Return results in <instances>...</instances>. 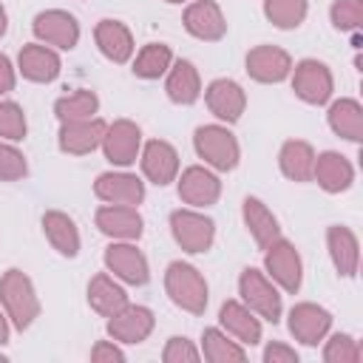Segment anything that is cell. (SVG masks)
<instances>
[{
  "label": "cell",
  "mask_w": 363,
  "mask_h": 363,
  "mask_svg": "<svg viewBox=\"0 0 363 363\" xmlns=\"http://www.w3.org/2000/svg\"><path fill=\"white\" fill-rule=\"evenodd\" d=\"M139 162H142V173L147 182H153L156 187H167L170 182H176L179 176V153L170 142L164 139H150L145 142V147L139 150Z\"/></svg>",
  "instance_id": "2e32d148"
},
{
  "label": "cell",
  "mask_w": 363,
  "mask_h": 363,
  "mask_svg": "<svg viewBox=\"0 0 363 363\" xmlns=\"http://www.w3.org/2000/svg\"><path fill=\"white\" fill-rule=\"evenodd\" d=\"M102 153L111 164L116 167H128L139 159V150H142V130L136 122L130 119H116L105 128V136H102Z\"/></svg>",
  "instance_id": "30bf717a"
},
{
  "label": "cell",
  "mask_w": 363,
  "mask_h": 363,
  "mask_svg": "<svg viewBox=\"0 0 363 363\" xmlns=\"http://www.w3.org/2000/svg\"><path fill=\"white\" fill-rule=\"evenodd\" d=\"M312 179L326 190V193H343L352 187L354 182V167L346 156H340L337 150H323L315 156V167H312Z\"/></svg>",
  "instance_id": "603a6c76"
},
{
  "label": "cell",
  "mask_w": 363,
  "mask_h": 363,
  "mask_svg": "<svg viewBox=\"0 0 363 363\" xmlns=\"http://www.w3.org/2000/svg\"><path fill=\"white\" fill-rule=\"evenodd\" d=\"M6 28H9V14H6V9H3V3H0V37L6 34Z\"/></svg>",
  "instance_id": "f6af8a7d"
},
{
  "label": "cell",
  "mask_w": 363,
  "mask_h": 363,
  "mask_svg": "<svg viewBox=\"0 0 363 363\" xmlns=\"http://www.w3.org/2000/svg\"><path fill=\"white\" fill-rule=\"evenodd\" d=\"M164 292L179 309H184L190 315H204V309H207V281L193 264H184V261L167 264Z\"/></svg>",
  "instance_id": "7a4b0ae2"
},
{
  "label": "cell",
  "mask_w": 363,
  "mask_h": 363,
  "mask_svg": "<svg viewBox=\"0 0 363 363\" xmlns=\"http://www.w3.org/2000/svg\"><path fill=\"white\" fill-rule=\"evenodd\" d=\"M31 31L43 45H54L60 51H71L79 43V23L74 14H68L62 9L40 11L31 23Z\"/></svg>",
  "instance_id": "9c48e42d"
},
{
  "label": "cell",
  "mask_w": 363,
  "mask_h": 363,
  "mask_svg": "<svg viewBox=\"0 0 363 363\" xmlns=\"http://www.w3.org/2000/svg\"><path fill=\"white\" fill-rule=\"evenodd\" d=\"M94 193L105 204L139 207L145 201V182L133 173H99L94 182Z\"/></svg>",
  "instance_id": "ffe728a7"
},
{
  "label": "cell",
  "mask_w": 363,
  "mask_h": 363,
  "mask_svg": "<svg viewBox=\"0 0 363 363\" xmlns=\"http://www.w3.org/2000/svg\"><path fill=\"white\" fill-rule=\"evenodd\" d=\"M309 0H264V14L275 28H298L306 20Z\"/></svg>",
  "instance_id": "e575fe53"
},
{
  "label": "cell",
  "mask_w": 363,
  "mask_h": 363,
  "mask_svg": "<svg viewBox=\"0 0 363 363\" xmlns=\"http://www.w3.org/2000/svg\"><path fill=\"white\" fill-rule=\"evenodd\" d=\"M204 102H207V108H210V113L216 119L233 125V122L241 119V113L247 108V94L235 79L221 77V79H213L204 88Z\"/></svg>",
  "instance_id": "d6986e66"
},
{
  "label": "cell",
  "mask_w": 363,
  "mask_h": 363,
  "mask_svg": "<svg viewBox=\"0 0 363 363\" xmlns=\"http://www.w3.org/2000/svg\"><path fill=\"white\" fill-rule=\"evenodd\" d=\"M9 343V318H6V312H0V346H6Z\"/></svg>",
  "instance_id": "ee69618b"
},
{
  "label": "cell",
  "mask_w": 363,
  "mask_h": 363,
  "mask_svg": "<svg viewBox=\"0 0 363 363\" xmlns=\"http://www.w3.org/2000/svg\"><path fill=\"white\" fill-rule=\"evenodd\" d=\"M108 122L99 116L91 119H77V122H60V133H57V145L62 153L71 156H85L91 150H96L102 145Z\"/></svg>",
  "instance_id": "9a60e30c"
},
{
  "label": "cell",
  "mask_w": 363,
  "mask_h": 363,
  "mask_svg": "<svg viewBox=\"0 0 363 363\" xmlns=\"http://www.w3.org/2000/svg\"><path fill=\"white\" fill-rule=\"evenodd\" d=\"M167 99L176 105H193L201 96V77L190 60H176L167 68V82H164Z\"/></svg>",
  "instance_id": "4316f807"
},
{
  "label": "cell",
  "mask_w": 363,
  "mask_h": 363,
  "mask_svg": "<svg viewBox=\"0 0 363 363\" xmlns=\"http://www.w3.org/2000/svg\"><path fill=\"white\" fill-rule=\"evenodd\" d=\"M0 139L9 142L26 139V113L11 99H0Z\"/></svg>",
  "instance_id": "8d00e7d4"
},
{
  "label": "cell",
  "mask_w": 363,
  "mask_h": 363,
  "mask_svg": "<svg viewBox=\"0 0 363 363\" xmlns=\"http://www.w3.org/2000/svg\"><path fill=\"white\" fill-rule=\"evenodd\" d=\"M264 267H267V275L275 281V286H281L284 292L295 295L301 289V281H303V261L295 250L292 241L286 238H275L267 250H264Z\"/></svg>",
  "instance_id": "8992f818"
},
{
  "label": "cell",
  "mask_w": 363,
  "mask_h": 363,
  "mask_svg": "<svg viewBox=\"0 0 363 363\" xmlns=\"http://www.w3.org/2000/svg\"><path fill=\"white\" fill-rule=\"evenodd\" d=\"M91 360L94 363H122L125 360V352L116 346V340H99L91 349Z\"/></svg>",
  "instance_id": "60d3db41"
},
{
  "label": "cell",
  "mask_w": 363,
  "mask_h": 363,
  "mask_svg": "<svg viewBox=\"0 0 363 363\" xmlns=\"http://www.w3.org/2000/svg\"><path fill=\"white\" fill-rule=\"evenodd\" d=\"M14 82H17V74H14V65L6 54H0V96L14 91Z\"/></svg>",
  "instance_id": "7bdbcfd3"
},
{
  "label": "cell",
  "mask_w": 363,
  "mask_h": 363,
  "mask_svg": "<svg viewBox=\"0 0 363 363\" xmlns=\"http://www.w3.org/2000/svg\"><path fill=\"white\" fill-rule=\"evenodd\" d=\"M0 303L14 329H28L40 315V298L31 278L23 269H6L0 275Z\"/></svg>",
  "instance_id": "6da1fadb"
},
{
  "label": "cell",
  "mask_w": 363,
  "mask_h": 363,
  "mask_svg": "<svg viewBox=\"0 0 363 363\" xmlns=\"http://www.w3.org/2000/svg\"><path fill=\"white\" fill-rule=\"evenodd\" d=\"M244 65H247V74L255 82L275 85V82H284L289 77L292 57L284 48H278V45H255V48H250Z\"/></svg>",
  "instance_id": "ac0fdd59"
},
{
  "label": "cell",
  "mask_w": 363,
  "mask_h": 363,
  "mask_svg": "<svg viewBox=\"0 0 363 363\" xmlns=\"http://www.w3.org/2000/svg\"><path fill=\"white\" fill-rule=\"evenodd\" d=\"M278 167L289 182H312V167H315V147L303 139H289L281 145L278 153Z\"/></svg>",
  "instance_id": "f1b7e54d"
},
{
  "label": "cell",
  "mask_w": 363,
  "mask_h": 363,
  "mask_svg": "<svg viewBox=\"0 0 363 363\" xmlns=\"http://www.w3.org/2000/svg\"><path fill=\"white\" fill-rule=\"evenodd\" d=\"M88 303H91V309H94L96 315L111 318V315H116L122 306H128L130 301H128V292H125L108 272H99V275H94L91 284H88Z\"/></svg>",
  "instance_id": "f546056e"
},
{
  "label": "cell",
  "mask_w": 363,
  "mask_h": 363,
  "mask_svg": "<svg viewBox=\"0 0 363 363\" xmlns=\"http://www.w3.org/2000/svg\"><path fill=\"white\" fill-rule=\"evenodd\" d=\"M26 176H28L26 156L14 145L0 142V182H20Z\"/></svg>",
  "instance_id": "f35d334b"
},
{
  "label": "cell",
  "mask_w": 363,
  "mask_h": 363,
  "mask_svg": "<svg viewBox=\"0 0 363 363\" xmlns=\"http://www.w3.org/2000/svg\"><path fill=\"white\" fill-rule=\"evenodd\" d=\"M241 216H244V224H247L252 241H255L261 250H267L275 238H281V224H278V218L272 216V210H269L261 199L247 196L244 204H241Z\"/></svg>",
  "instance_id": "484cf974"
},
{
  "label": "cell",
  "mask_w": 363,
  "mask_h": 363,
  "mask_svg": "<svg viewBox=\"0 0 363 363\" xmlns=\"http://www.w3.org/2000/svg\"><path fill=\"white\" fill-rule=\"evenodd\" d=\"M43 233L48 238V244L65 255V258H77L79 255V230L74 224V218L68 213L60 210H48L43 216Z\"/></svg>",
  "instance_id": "83f0119b"
},
{
  "label": "cell",
  "mask_w": 363,
  "mask_h": 363,
  "mask_svg": "<svg viewBox=\"0 0 363 363\" xmlns=\"http://www.w3.org/2000/svg\"><path fill=\"white\" fill-rule=\"evenodd\" d=\"M329 17L337 31H357L363 23V3L360 0H335L329 9Z\"/></svg>",
  "instance_id": "74e56055"
},
{
  "label": "cell",
  "mask_w": 363,
  "mask_h": 363,
  "mask_svg": "<svg viewBox=\"0 0 363 363\" xmlns=\"http://www.w3.org/2000/svg\"><path fill=\"white\" fill-rule=\"evenodd\" d=\"M332 329V315L329 309L318 306V303H295L289 309V332L295 340H301L303 346H318Z\"/></svg>",
  "instance_id": "e0dca14e"
},
{
  "label": "cell",
  "mask_w": 363,
  "mask_h": 363,
  "mask_svg": "<svg viewBox=\"0 0 363 363\" xmlns=\"http://www.w3.org/2000/svg\"><path fill=\"white\" fill-rule=\"evenodd\" d=\"M201 357V352L187 340V337H170L162 349V360L164 363H196Z\"/></svg>",
  "instance_id": "ab89813d"
},
{
  "label": "cell",
  "mask_w": 363,
  "mask_h": 363,
  "mask_svg": "<svg viewBox=\"0 0 363 363\" xmlns=\"http://www.w3.org/2000/svg\"><path fill=\"white\" fill-rule=\"evenodd\" d=\"M94 40H96V48L116 65L133 57V34L119 20H99L94 28Z\"/></svg>",
  "instance_id": "d4e9b609"
},
{
  "label": "cell",
  "mask_w": 363,
  "mask_h": 363,
  "mask_svg": "<svg viewBox=\"0 0 363 363\" xmlns=\"http://www.w3.org/2000/svg\"><path fill=\"white\" fill-rule=\"evenodd\" d=\"M153 326H156L153 312L147 306H139V303H128L116 315L108 318V335L116 343H128V346H136V343L147 340Z\"/></svg>",
  "instance_id": "4fadbf2b"
},
{
  "label": "cell",
  "mask_w": 363,
  "mask_h": 363,
  "mask_svg": "<svg viewBox=\"0 0 363 363\" xmlns=\"http://www.w3.org/2000/svg\"><path fill=\"white\" fill-rule=\"evenodd\" d=\"M326 247H329V258L337 269V275L343 278H354L357 267H360V244L357 235L343 227V224H332L326 230Z\"/></svg>",
  "instance_id": "cb8c5ba5"
},
{
  "label": "cell",
  "mask_w": 363,
  "mask_h": 363,
  "mask_svg": "<svg viewBox=\"0 0 363 363\" xmlns=\"http://www.w3.org/2000/svg\"><path fill=\"white\" fill-rule=\"evenodd\" d=\"M164 3H190V0H164Z\"/></svg>",
  "instance_id": "bcb514c9"
},
{
  "label": "cell",
  "mask_w": 363,
  "mask_h": 363,
  "mask_svg": "<svg viewBox=\"0 0 363 363\" xmlns=\"http://www.w3.org/2000/svg\"><path fill=\"white\" fill-rule=\"evenodd\" d=\"M264 363H298V352L286 343H269L264 349Z\"/></svg>",
  "instance_id": "b9f144b4"
},
{
  "label": "cell",
  "mask_w": 363,
  "mask_h": 363,
  "mask_svg": "<svg viewBox=\"0 0 363 363\" xmlns=\"http://www.w3.org/2000/svg\"><path fill=\"white\" fill-rule=\"evenodd\" d=\"M326 119H329V128L337 136H343L349 142H363V108H360L357 99H352V96L335 99L329 105Z\"/></svg>",
  "instance_id": "4dcf8cb0"
},
{
  "label": "cell",
  "mask_w": 363,
  "mask_h": 363,
  "mask_svg": "<svg viewBox=\"0 0 363 363\" xmlns=\"http://www.w3.org/2000/svg\"><path fill=\"white\" fill-rule=\"evenodd\" d=\"M94 224L102 235L113 241H139L145 233V221L130 204H102L94 216Z\"/></svg>",
  "instance_id": "7c38bea8"
},
{
  "label": "cell",
  "mask_w": 363,
  "mask_h": 363,
  "mask_svg": "<svg viewBox=\"0 0 363 363\" xmlns=\"http://www.w3.org/2000/svg\"><path fill=\"white\" fill-rule=\"evenodd\" d=\"M201 354L210 363H241L247 360V349L218 326H207L201 332Z\"/></svg>",
  "instance_id": "1f68e13d"
},
{
  "label": "cell",
  "mask_w": 363,
  "mask_h": 363,
  "mask_svg": "<svg viewBox=\"0 0 363 363\" xmlns=\"http://www.w3.org/2000/svg\"><path fill=\"white\" fill-rule=\"evenodd\" d=\"M173 65V51L164 43H147L133 60V74L139 79H159Z\"/></svg>",
  "instance_id": "836d02e7"
},
{
  "label": "cell",
  "mask_w": 363,
  "mask_h": 363,
  "mask_svg": "<svg viewBox=\"0 0 363 363\" xmlns=\"http://www.w3.org/2000/svg\"><path fill=\"white\" fill-rule=\"evenodd\" d=\"M238 295H241V303L250 306L258 318H264L269 323L281 320V312H284L281 292H278L275 281L269 275H264L261 269H255V267L241 269V275H238Z\"/></svg>",
  "instance_id": "3957f363"
},
{
  "label": "cell",
  "mask_w": 363,
  "mask_h": 363,
  "mask_svg": "<svg viewBox=\"0 0 363 363\" xmlns=\"http://www.w3.org/2000/svg\"><path fill=\"white\" fill-rule=\"evenodd\" d=\"M99 111V96L88 88H79V91H71L65 96H60L54 102V113L60 122H77V119H91L96 116Z\"/></svg>",
  "instance_id": "d6a6232c"
},
{
  "label": "cell",
  "mask_w": 363,
  "mask_h": 363,
  "mask_svg": "<svg viewBox=\"0 0 363 363\" xmlns=\"http://www.w3.org/2000/svg\"><path fill=\"white\" fill-rule=\"evenodd\" d=\"M176 187H179V199L190 207H213L221 196V179L204 167V164H190L182 170V176H176Z\"/></svg>",
  "instance_id": "8fae6325"
},
{
  "label": "cell",
  "mask_w": 363,
  "mask_h": 363,
  "mask_svg": "<svg viewBox=\"0 0 363 363\" xmlns=\"http://www.w3.org/2000/svg\"><path fill=\"white\" fill-rule=\"evenodd\" d=\"M218 323L227 335H233L241 346H255L261 343V320L250 306L241 301H224L218 309Z\"/></svg>",
  "instance_id": "7402d4cb"
},
{
  "label": "cell",
  "mask_w": 363,
  "mask_h": 363,
  "mask_svg": "<svg viewBox=\"0 0 363 363\" xmlns=\"http://www.w3.org/2000/svg\"><path fill=\"white\" fill-rule=\"evenodd\" d=\"M170 233H173V241L184 252L199 255V252H207L213 247L216 224H213L210 216L184 207V210H173L170 213Z\"/></svg>",
  "instance_id": "5b68a950"
},
{
  "label": "cell",
  "mask_w": 363,
  "mask_h": 363,
  "mask_svg": "<svg viewBox=\"0 0 363 363\" xmlns=\"http://www.w3.org/2000/svg\"><path fill=\"white\" fill-rule=\"evenodd\" d=\"M17 71L28 82H54L62 71V62H60V54L51 45L28 43L17 54Z\"/></svg>",
  "instance_id": "44dd1931"
},
{
  "label": "cell",
  "mask_w": 363,
  "mask_h": 363,
  "mask_svg": "<svg viewBox=\"0 0 363 363\" xmlns=\"http://www.w3.org/2000/svg\"><path fill=\"white\" fill-rule=\"evenodd\" d=\"M292 91L298 99H303L306 105H323L329 102L332 91H335V79L326 62L320 60H301L298 65H292Z\"/></svg>",
  "instance_id": "52a82bcc"
},
{
  "label": "cell",
  "mask_w": 363,
  "mask_h": 363,
  "mask_svg": "<svg viewBox=\"0 0 363 363\" xmlns=\"http://www.w3.org/2000/svg\"><path fill=\"white\" fill-rule=\"evenodd\" d=\"M108 272H113V278L130 284V286H145L150 281V267L142 250H136L133 241H113L105 247L102 255Z\"/></svg>",
  "instance_id": "ba28073f"
},
{
  "label": "cell",
  "mask_w": 363,
  "mask_h": 363,
  "mask_svg": "<svg viewBox=\"0 0 363 363\" xmlns=\"http://www.w3.org/2000/svg\"><path fill=\"white\" fill-rule=\"evenodd\" d=\"M193 147H196L199 159H204V164H210L213 170H221V173L233 170L241 159L238 139L224 125H199L193 133Z\"/></svg>",
  "instance_id": "277c9868"
},
{
  "label": "cell",
  "mask_w": 363,
  "mask_h": 363,
  "mask_svg": "<svg viewBox=\"0 0 363 363\" xmlns=\"http://www.w3.org/2000/svg\"><path fill=\"white\" fill-rule=\"evenodd\" d=\"M360 357H363L360 343L346 332L332 335L323 346V360L326 363H360Z\"/></svg>",
  "instance_id": "d590c367"
},
{
  "label": "cell",
  "mask_w": 363,
  "mask_h": 363,
  "mask_svg": "<svg viewBox=\"0 0 363 363\" xmlns=\"http://www.w3.org/2000/svg\"><path fill=\"white\" fill-rule=\"evenodd\" d=\"M182 23L190 37L204 43H216L227 34V20L216 0H190L182 14Z\"/></svg>",
  "instance_id": "5bb4252c"
}]
</instances>
